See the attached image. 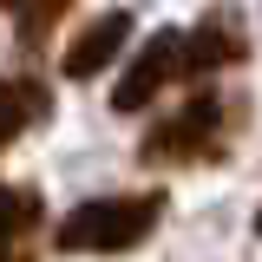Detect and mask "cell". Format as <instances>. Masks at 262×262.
I'll list each match as a JSON object with an SVG mask.
<instances>
[{"mask_svg": "<svg viewBox=\"0 0 262 262\" xmlns=\"http://www.w3.org/2000/svg\"><path fill=\"white\" fill-rule=\"evenodd\" d=\"M125 39H131V13H125V7L98 13L92 27H85L72 46H66V79H92L98 66H112L118 53H125Z\"/></svg>", "mask_w": 262, "mask_h": 262, "instance_id": "cell-5", "label": "cell"}, {"mask_svg": "<svg viewBox=\"0 0 262 262\" xmlns=\"http://www.w3.org/2000/svg\"><path fill=\"white\" fill-rule=\"evenodd\" d=\"M249 59V33L229 7H210L190 33H184V79H210V72H229V66Z\"/></svg>", "mask_w": 262, "mask_h": 262, "instance_id": "cell-4", "label": "cell"}, {"mask_svg": "<svg viewBox=\"0 0 262 262\" xmlns=\"http://www.w3.org/2000/svg\"><path fill=\"white\" fill-rule=\"evenodd\" d=\"M46 112H53V92H46L39 79H0V151L27 125H39Z\"/></svg>", "mask_w": 262, "mask_h": 262, "instance_id": "cell-6", "label": "cell"}, {"mask_svg": "<svg viewBox=\"0 0 262 262\" xmlns=\"http://www.w3.org/2000/svg\"><path fill=\"white\" fill-rule=\"evenodd\" d=\"M13 7V33H20V46H39L46 33L59 27V13L72 7V0H7Z\"/></svg>", "mask_w": 262, "mask_h": 262, "instance_id": "cell-8", "label": "cell"}, {"mask_svg": "<svg viewBox=\"0 0 262 262\" xmlns=\"http://www.w3.org/2000/svg\"><path fill=\"white\" fill-rule=\"evenodd\" d=\"M170 79H184V33H151L144 53L125 66V79L112 85V112H144Z\"/></svg>", "mask_w": 262, "mask_h": 262, "instance_id": "cell-3", "label": "cell"}, {"mask_svg": "<svg viewBox=\"0 0 262 262\" xmlns=\"http://www.w3.org/2000/svg\"><path fill=\"white\" fill-rule=\"evenodd\" d=\"M256 236H262V210H256Z\"/></svg>", "mask_w": 262, "mask_h": 262, "instance_id": "cell-9", "label": "cell"}, {"mask_svg": "<svg viewBox=\"0 0 262 262\" xmlns=\"http://www.w3.org/2000/svg\"><path fill=\"white\" fill-rule=\"evenodd\" d=\"M243 98H216V92H196L190 105L164 112L158 125L144 131V164H223L236 131H243Z\"/></svg>", "mask_w": 262, "mask_h": 262, "instance_id": "cell-1", "label": "cell"}, {"mask_svg": "<svg viewBox=\"0 0 262 262\" xmlns=\"http://www.w3.org/2000/svg\"><path fill=\"white\" fill-rule=\"evenodd\" d=\"M39 223H46L39 190H27V184H0V256H13Z\"/></svg>", "mask_w": 262, "mask_h": 262, "instance_id": "cell-7", "label": "cell"}, {"mask_svg": "<svg viewBox=\"0 0 262 262\" xmlns=\"http://www.w3.org/2000/svg\"><path fill=\"white\" fill-rule=\"evenodd\" d=\"M164 216V190H138V196H92L79 210H66L53 243L66 256H112V249H138Z\"/></svg>", "mask_w": 262, "mask_h": 262, "instance_id": "cell-2", "label": "cell"}]
</instances>
